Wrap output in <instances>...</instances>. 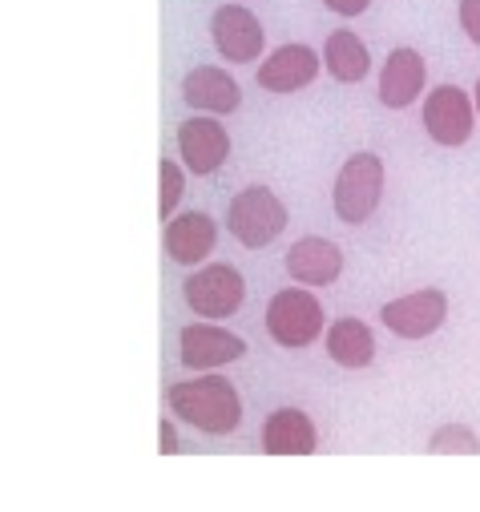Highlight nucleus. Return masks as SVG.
<instances>
[{
  "instance_id": "13",
  "label": "nucleus",
  "mask_w": 480,
  "mask_h": 512,
  "mask_svg": "<svg viewBox=\"0 0 480 512\" xmlns=\"http://www.w3.org/2000/svg\"><path fill=\"white\" fill-rule=\"evenodd\" d=\"M323 57L307 45H279L263 65H259V85L267 93H299L319 77Z\"/></svg>"
},
{
  "instance_id": "18",
  "label": "nucleus",
  "mask_w": 480,
  "mask_h": 512,
  "mask_svg": "<svg viewBox=\"0 0 480 512\" xmlns=\"http://www.w3.org/2000/svg\"><path fill=\"white\" fill-rule=\"evenodd\" d=\"M323 65H327V73L335 77V81H343V85H355V81H364L368 77V69H372V57H368V45L359 41L351 29H339V33H331L327 41H323Z\"/></svg>"
},
{
  "instance_id": "9",
  "label": "nucleus",
  "mask_w": 480,
  "mask_h": 512,
  "mask_svg": "<svg viewBox=\"0 0 480 512\" xmlns=\"http://www.w3.org/2000/svg\"><path fill=\"white\" fill-rule=\"evenodd\" d=\"M178 154H182V166L190 174H214L226 166L230 158V134L226 125H218V117H186L178 125Z\"/></svg>"
},
{
  "instance_id": "24",
  "label": "nucleus",
  "mask_w": 480,
  "mask_h": 512,
  "mask_svg": "<svg viewBox=\"0 0 480 512\" xmlns=\"http://www.w3.org/2000/svg\"><path fill=\"white\" fill-rule=\"evenodd\" d=\"M476 113H480V81H476Z\"/></svg>"
},
{
  "instance_id": "20",
  "label": "nucleus",
  "mask_w": 480,
  "mask_h": 512,
  "mask_svg": "<svg viewBox=\"0 0 480 512\" xmlns=\"http://www.w3.org/2000/svg\"><path fill=\"white\" fill-rule=\"evenodd\" d=\"M158 174H162V198H158V210H162V218L170 222L174 210H178V202H182V194H186V170H182L178 162H162Z\"/></svg>"
},
{
  "instance_id": "25",
  "label": "nucleus",
  "mask_w": 480,
  "mask_h": 512,
  "mask_svg": "<svg viewBox=\"0 0 480 512\" xmlns=\"http://www.w3.org/2000/svg\"><path fill=\"white\" fill-rule=\"evenodd\" d=\"M234 5H238V0H234Z\"/></svg>"
},
{
  "instance_id": "7",
  "label": "nucleus",
  "mask_w": 480,
  "mask_h": 512,
  "mask_svg": "<svg viewBox=\"0 0 480 512\" xmlns=\"http://www.w3.org/2000/svg\"><path fill=\"white\" fill-rule=\"evenodd\" d=\"M380 319H384V327H388L392 335H400V339H428L432 331L444 327V319H448V299H444V291L424 287V291H412V295H400V299L384 303Z\"/></svg>"
},
{
  "instance_id": "4",
  "label": "nucleus",
  "mask_w": 480,
  "mask_h": 512,
  "mask_svg": "<svg viewBox=\"0 0 480 512\" xmlns=\"http://www.w3.org/2000/svg\"><path fill=\"white\" fill-rule=\"evenodd\" d=\"M323 307L307 287H287L267 303V331L279 347H311L323 335Z\"/></svg>"
},
{
  "instance_id": "21",
  "label": "nucleus",
  "mask_w": 480,
  "mask_h": 512,
  "mask_svg": "<svg viewBox=\"0 0 480 512\" xmlns=\"http://www.w3.org/2000/svg\"><path fill=\"white\" fill-rule=\"evenodd\" d=\"M460 29L480 45V0H460Z\"/></svg>"
},
{
  "instance_id": "1",
  "label": "nucleus",
  "mask_w": 480,
  "mask_h": 512,
  "mask_svg": "<svg viewBox=\"0 0 480 512\" xmlns=\"http://www.w3.org/2000/svg\"><path fill=\"white\" fill-rule=\"evenodd\" d=\"M166 400L182 424H190L206 436H226L243 420V400H238L234 383L222 375H198V379L174 383Z\"/></svg>"
},
{
  "instance_id": "8",
  "label": "nucleus",
  "mask_w": 480,
  "mask_h": 512,
  "mask_svg": "<svg viewBox=\"0 0 480 512\" xmlns=\"http://www.w3.org/2000/svg\"><path fill=\"white\" fill-rule=\"evenodd\" d=\"M210 37L218 45V53L234 65H251L259 61L263 53V41H267V29L259 25V17L243 5H222L214 17H210Z\"/></svg>"
},
{
  "instance_id": "12",
  "label": "nucleus",
  "mask_w": 480,
  "mask_h": 512,
  "mask_svg": "<svg viewBox=\"0 0 480 512\" xmlns=\"http://www.w3.org/2000/svg\"><path fill=\"white\" fill-rule=\"evenodd\" d=\"M182 101L202 109L206 117H222V113H234L238 105H243V89H238V81L226 69L198 65L182 77Z\"/></svg>"
},
{
  "instance_id": "15",
  "label": "nucleus",
  "mask_w": 480,
  "mask_h": 512,
  "mask_svg": "<svg viewBox=\"0 0 480 512\" xmlns=\"http://www.w3.org/2000/svg\"><path fill=\"white\" fill-rule=\"evenodd\" d=\"M428 81V65L416 49H392L384 69H380V101L388 109H408Z\"/></svg>"
},
{
  "instance_id": "10",
  "label": "nucleus",
  "mask_w": 480,
  "mask_h": 512,
  "mask_svg": "<svg viewBox=\"0 0 480 512\" xmlns=\"http://www.w3.org/2000/svg\"><path fill=\"white\" fill-rule=\"evenodd\" d=\"M243 351H247L243 335H234L226 327H214V323H190V327H182V363L190 371L226 367L234 359H243Z\"/></svg>"
},
{
  "instance_id": "5",
  "label": "nucleus",
  "mask_w": 480,
  "mask_h": 512,
  "mask_svg": "<svg viewBox=\"0 0 480 512\" xmlns=\"http://www.w3.org/2000/svg\"><path fill=\"white\" fill-rule=\"evenodd\" d=\"M243 299H247V283L230 263L198 267L186 279V303L202 319H230L238 307H243Z\"/></svg>"
},
{
  "instance_id": "17",
  "label": "nucleus",
  "mask_w": 480,
  "mask_h": 512,
  "mask_svg": "<svg viewBox=\"0 0 480 512\" xmlns=\"http://www.w3.org/2000/svg\"><path fill=\"white\" fill-rule=\"evenodd\" d=\"M327 355H331L339 367H347V371L368 367V363L376 359V335H372V327H368L364 319L343 315L339 323L327 327Z\"/></svg>"
},
{
  "instance_id": "11",
  "label": "nucleus",
  "mask_w": 480,
  "mask_h": 512,
  "mask_svg": "<svg viewBox=\"0 0 480 512\" xmlns=\"http://www.w3.org/2000/svg\"><path fill=\"white\" fill-rule=\"evenodd\" d=\"M166 254L182 267H202L210 254H214V242H218V226L210 214L202 210H186V214H174L166 222Z\"/></svg>"
},
{
  "instance_id": "22",
  "label": "nucleus",
  "mask_w": 480,
  "mask_h": 512,
  "mask_svg": "<svg viewBox=\"0 0 480 512\" xmlns=\"http://www.w3.org/2000/svg\"><path fill=\"white\" fill-rule=\"evenodd\" d=\"M323 5H327L331 13H339V17H359V13L372 5V0H323Z\"/></svg>"
},
{
  "instance_id": "6",
  "label": "nucleus",
  "mask_w": 480,
  "mask_h": 512,
  "mask_svg": "<svg viewBox=\"0 0 480 512\" xmlns=\"http://www.w3.org/2000/svg\"><path fill=\"white\" fill-rule=\"evenodd\" d=\"M472 125H476V105L460 85H440L428 93L424 101V130L436 146H464L472 138Z\"/></svg>"
},
{
  "instance_id": "16",
  "label": "nucleus",
  "mask_w": 480,
  "mask_h": 512,
  "mask_svg": "<svg viewBox=\"0 0 480 512\" xmlns=\"http://www.w3.org/2000/svg\"><path fill=\"white\" fill-rule=\"evenodd\" d=\"M319 448V432L307 412L299 408H279L263 424V452L271 456H311Z\"/></svg>"
},
{
  "instance_id": "3",
  "label": "nucleus",
  "mask_w": 480,
  "mask_h": 512,
  "mask_svg": "<svg viewBox=\"0 0 480 512\" xmlns=\"http://www.w3.org/2000/svg\"><path fill=\"white\" fill-rule=\"evenodd\" d=\"M226 226H230V234L243 246L263 250V246H271L287 230V206L279 202L275 190L247 186L243 194H234V202L226 210Z\"/></svg>"
},
{
  "instance_id": "14",
  "label": "nucleus",
  "mask_w": 480,
  "mask_h": 512,
  "mask_svg": "<svg viewBox=\"0 0 480 512\" xmlns=\"http://www.w3.org/2000/svg\"><path fill=\"white\" fill-rule=\"evenodd\" d=\"M287 275L303 287H331L343 275V250L331 238H299L287 250Z\"/></svg>"
},
{
  "instance_id": "2",
  "label": "nucleus",
  "mask_w": 480,
  "mask_h": 512,
  "mask_svg": "<svg viewBox=\"0 0 480 512\" xmlns=\"http://www.w3.org/2000/svg\"><path fill=\"white\" fill-rule=\"evenodd\" d=\"M384 198V162L376 154H351L339 174H335V190H331V202H335V218L343 226H359L376 214Z\"/></svg>"
},
{
  "instance_id": "19",
  "label": "nucleus",
  "mask_w": 480,
  "mask_h": 512,
  "mask_svg": "<svg viewBox=\"0 0 480 512\" xmlns=\"http://www.w3.org/2000/svg\"><path fill=\"white\" fill-rule=\"evenodd\" d=\"M428 452H436V456H476L480 440H476V432L468 424H444V428L432 432Z\"/></svg>"
},
{
  "instance_id": "23",
  "label": "nucleus",
  "mask_w": 480,
  "mask_h": 512,
  "mask_svg": "<svg viewBox=\"0 0 480 512\" xmlns=\"http://www.w3.org/2000/svg\"><path fill=\"white\" fill-rule=\"evenodd\" d=\"M158 436H162V452H166V456L182 452V444H178V432H174V424H170V420H162V424H158Z\"/></svg>"
}]
</instances>
